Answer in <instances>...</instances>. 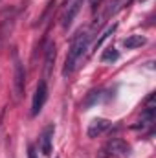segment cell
<instances>
[{
    "label": "cell",
    "instance_id": "1",
    "mask_svg": "<svg viewBox=\"0 0 156 158\" xmlns=\"http://www.w3.org/2000/svg\"><path fill=\"white\" fill-rule=\"evenodd\" d=\"M88 44H90V33L88 31H79L74 37L72 44H70V50H68V55H66V61H64V66H63V76H70L77 68L79 61L84 57V53L88 50Z\"/></svg>",
    "mask_w": 156,
    "mask_h": 158
},
{
    "label": "cell",
    "instance_id": "2",
    "mask_svg": "<svg viewBox=\"0 0 156 158\" xmlns=\"http://www.w3.org/2000/svg\"><path fill=\"white\" fill-rule=\"evenodd\" d=\"M24 85H26V70H24V64H22L17 50H13V92H15V99L22 98Z\"/></svg>",
    "mask_w": 156,
    "mask_h": 158
},
{
    "label": "cell",
    "instance_id": "3",
    "mask_svg": "<svg viewBox=\"0 0 156 158\" xmlns=\"http://www.w3.org/2000/svg\"><path fill=\"white\" fill-rule=\"evenodd\" d=\"M129 151H130V147H129L121 138H112V140L105 145V149H103V153H105V156H107V158L127 156V155H129Z\"/></svg>",
    "mask_w": 156,
    "mask_h": 158
},
{
    "label": "cell",
    "instance_id": "4",
    "mask_svg": "<svg viewBox=\"0 0 156 158\" xmlns=\"http://www.w3.org/2000/svg\"><path fill=\"white\" fill-rule=\"evenodd\" d=\"M46 99H48V85H46V81H40L39 86H37V90H35V96H33V103H31V116H37L40 110H42V107H44Z\"/></svg>",
    "mask_w": 156,
    "mask_h": 158
},
{
    "label": "cell",
    "instance_id": "5",
    "mask_svg": "<svg viewBox=\"0 0 156 158\" xmlns=\"http://www.w3.org/2000/svg\"><path fill=\"white\" fill-rule=\"evenodd\" d=\"M83 2L84 0H70L68 2V9L64 11V15H63V28H70L72 26V22H74V19L77 17L79 9H81V6H83Z\"/></svg>",
    "mask_w": 156,
    "mask_h": 158
},
{
    "label": "cell",
    "instance_id": "6",
    "mask_svg": "<svg viewBox=\"0 0 156 158\" xmlns=\"http://www.w3.org/2000/svg\"><path fill=\"white\" fill-rule=\"evenodd\" d=\"M51 140H53V125H48V127L40 132V138H39L40 151H42V155H46V156L51 155Z\"/></svg>",
    "mask_w": 156,
    "mask_h": 158
},
{
    "label": "cell",
    "instance_id": "7",
    "mask_svg": "<svg viewBox=\"0 0 156 158\" xmlns=\"http://www.w3.org/2000/svg\"><path fill=\"white\" fill-rule=\"evenodd\" d=\"M112 123L109 121V119H105V118H96V119H92V123L88 125V136L90 138H96V136H99V134H103L109 127H110Z\"/></svg>",
    "mask_w": 156,
    "mask_h": 158
},
{
    "label": "cell",
    "instance_id": "8",
    "mask_svg": "<svg viewBox=\"0 0 156 158\" xmlns=\"http://www.w3.org/2000/svg\"><path fill=\"white\" fill-rule=\"evenodd\" d=\"M105 99H107V92H105V90H94V92H90V94L86 96L83 107H84V109H90V107H94V105H97V103H103Z\"/></svg>",
    "mask_w": 156,
    "mask_h": 158
},
{
    "label": "cell",
    "instance_id": "9",
    "mask_svg": "<svg viewBox=\"0 0 156 158\" xmlns=\"http://www.w3.org/2000/svg\"><path fill=\"white\" fill-rule=\"evenodd\" d=\"M44 53H46V59H44V68H46V74H50L51 64H53V61H55V44H53V42H48V46H46Z\"/></svg>",
    "mask_w": 156,
    "mask_h": 158
},
{
    "label": "cell",
    "instance_id": "10",
    "mask_svg": "<svg viewBox=\"0 0 156 158\" xmlns=\"http://www.w3.org/2000/svg\"><path fill=\"white\" fill-rule=\"evenodd\" d=\"M145 42H147V39H145L143 35H130V37H127V39L123 40V46H125L127 50H134V48L143 46Z\"/></svg>",
    "mask_w": 156,
    "mask_h": 158
},
{
    "label": "cell",
    "instance_id": "11",
    "mask_svg": "<svg viewBox=\"0 0 156 158\" xmlns=\"http://www.w3.org/2000/svg\"><path fill=\"white\" fill-rule=\"evenodd\" d=\"M117 59H119V52H117L114 46H109V48L101 53V61H103V63H114Z\"/></svg>",
    "mask_w": 156,
    "mask_h": 158
},
{
    "label": "cell",
    "instance_id": "12",
    "mask_svg": "<svg viewBox=\"0 0 156 158\" xmlns=\"http://www.w3.org/2000/svg\"><path fill=\"white\" fill-rule=\"evenodd\" d=\"M116 30H117V24H116V22H114V24H110V26H109V28H107V30L101 33V37L94 42V50H97V48H99V46H101V44H103L107 39H109V37H110V35H112ZM94 50H92V52H94Z\"/></svg>",
    "mask_w": 156,
    "mask_h": 158
},
{
    "label": "cell",
    "instance_id": "13",
    "mask_svg": "<svg viewBox=\"0 0 156 158\" xmlns=\"http://www.w3.org/2000/svg\"><path fill=\"white\" fill-rule=\"evenodd\" d=\"M132 0H112L110 2V6H109V9H107V15H114L117 13L121 7H125V6H129Z\"/></svg>",
    "mask_w": 156,
    "mask_h": 158
},
{
    "label": "cell",
    "instance_id": "14",
    "mask_svg": "<svg viewBox=\"0 0 156 158\" xmlns=\"http://www.w3.org/2000/svg\"><path fill=\"white\" fill-rule=\"evenodd\" d=\"M28 158H39L35 153V147L33 145H28Z\"/></svg>",
    "mask_w": 156,
    "mask_h": 158
},
{
    "label": "cell",
    "instance_id": "15",
    "mask_svg": "<svg viewBox=\"0 0 156 158\" xmlns=\"http://www.w3.org/2000/svg\"><path fill=\"white\" fill-rule=\"evenodd\" d=\"M88 2H90V6H92V7H96V6H97L101 0H88Z\"/></svg>",
    "mask_w": 156,
    "mask_h": 158
}]
</instances>
